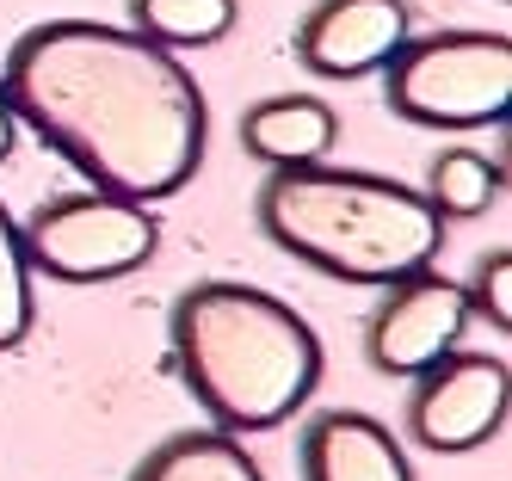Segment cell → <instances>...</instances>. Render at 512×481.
<instances>
[{
	"instance_id": "cell-8",
	"label": "cell",
	"mask_w": 512,
	"mask_h": 481,
	"mask_svg": "<svg viewBox=\"0 0 512 481\" xmlns=\"http://www.w3.org/2000/svg\"><path fill=\"white\" fill-rule=\"evenodd\" d=\"M408 37V0H315L297 25V56L321 81H358V74H377Z\"/></svg>"
},
{
	"instance_id": "cell-5",
	"label": "cell",
	"mask_w": 512,
	"mask_h": 481,
	"mask_svg": "<svg viewBox=\"0 0 512 481\" xmlns=\"http://www.w3.org/2000/svg\"><path fill=\"white\" fill-rule=\"evenodd\" d=\"M25 266L56 284H112L155 259L161 222L149 204H130L112 192H75L50 198L19 222Z\"/></svg>"
},
{
	"instance_id": "cell-6",
	"label": "cell",
	"mask_w": 512,
	"mask_h": 481,
	"mask_svg": "<svg viewBox=\"0 0 512 481\" xmlns=\"http://www.w3.org/2000/svg\"><path fill=\"white\" fill-rule=\"evenodd\" d=\"M506 407H512V377H506V358L488 352H445L438 364H426L414 377L408 395V438L426 444L432 457H457L488 444L506 426Z\"/></svg>"
},
{
	"instance_id": "cell-12",
	"label": "cell",
	"mask_w": 512,
	"mask_h": 481,
	"mask_svg": "<svg viewBox=\"0 0 512 481\" xmlns=\"http://www.w3.org/2000/svg\"><path fill=\"white\" fill-rule=\"evenodd\" d=\"M241 0H130V31H142L161 50H204L235 31Z\"/></svg>"
},
{
	"instance_id": "cell-13",
	"label": "cell",
	"mask_w": 512,
	"mask_h": 481,
	"mask_svg": "<svg viewBox=\"0 0 512 481\" xmlns=\"http://www.w3.org/2000/svg\"><path fill=\"white\" fill-rule=\"evenodd\" d=\"M500 192H506V167L488 161L482 148H445V155L426 167V204L445 222L482 216Z\"/></svg>"
},
{
	"instance_id": "cell-16",
	"label": "cell",
	"mask_w": 512,
	"mask_h": 481,
	"mask_svg": "<svg viewBox=\"0 0 512 481\" xmlns=\"http://www.w3.org/2000/svg\"><path fill=\"white\" fill-rule=\"evenodd\" d=\"M13 136H19V118H13V105H7V87H0V161L13 155Z\"/></svg>"
},
{
	"instance_id": "cell-14",
	"label": "cell",
	"mask_w": 512,
	"mask_h": 481,
	"mask_svg": "<svg viewBox=\"0 0 512 481\" xmlns=\"http://www.w3.org/2000/svg\"><path fill=\"white\" fill-rule=\"evenodd\" d=\"M31 321H38V303H31V266L19 247V222L13 210L0 204V352L25 346Z\"/></svg>"
},
{
	"instance_id": "cell-4",
	"label": "cell",
	"mask_w": 512,
	"mask_h": 481,
	"mask_svg": "<svg viewBox=\"0 0 512 481\" xmlns=\"http://www.w3.org/2000/svg\"><path fill=\"white\" fill-rule=\"evenodd\" d=\"M383 99L420 130H482L512 111V37L432 31L408 37L383 62Z\"/></svg>"
},
{
	"instance_id": "cell-3",
	"label": "cell",
	"mask_w": 512,
	"mask_h": 481,
	"mask_svg": "<svg viewBox=\"0 0 512 481\" xmlns=\"http://www.w3.org/2000/svg\"><path fill=\"white\" fill-rule=\"evenodd\" d=\"M253 222L272 247L340 284H389L401 272L432 266L445 247V216L426 192L358 167H272L253 198Z\"/></svg>"
},
{
	"instance_id": "cell-9",
	"label": "cell",
	"mask_w": 512,
	"mask_h": 481,
	"mask_svg": "<svg viewBox=\"0 0 512 481\" xmlns=\"http://www.w3.org/2000/svg\"><path fill=\"white\" fill-rule=\"evenodd\" d=\"M303 481H414V469L383 420L327 407L303 432Z\"/></svg>"
},
{
	"instance_id": "cell-10",
	"label": "cell",
	"mask_w": 512,
	"mask_h": 481,
	"mask_svg": "<svg viewBox=\"0 0 512 481\" xmlns=\"http://www.w3.org/2000/svg\"><path fill=\"white\" fill-rule=\"evenodd\" d=\"M340 142V111L309 93H278L241 111V148L266 167H315Z\"/></svg>"
},
{
	"instance_id": "cell-2",
	"label": "cell",
	"mask_w": 512,
	"mask_h": 481,
	"mask_svg": "<svg viewBox=\"0 0 512 481\" xmlns=\"http://www.w3.org/2000/svg\"><path fill=\"white\" fill-rule=\"evenodd\" d=\"M167 364L198 395L216 432L247 438L309 407L321 383V340L284 296L235 278H204L173 296Z\"/></svg>"
},
{
	"instance_id": "cell-7",
	"label": "cell",
	"mask_w": 512,
	"mask_h": 481,
	"mask_svg": "<svg viewBox=\"0 0 512 481\" xmlns=\"http://www.w3.org/2000/svg\"><path fill=\"white\" fill-rule=\"evenodd\" d=\"M463 327H469L463 284L420 266V272H401L383 284V303L364 321V358L383 377H420L426 364L457 352Z\"/></svg>"
},
{
	"instance_id": "cell-1",
	"label": "cell",
	"mask_w": 512,
	"mask_h": 481,
	"mask_svg": "<svg viewBox=\"0 0 512 481\" xmlns=\"http://www.w3.org/2000/svg\"><path fill=\"white\" fill-rule=\"evenodd\" d=\"M13 118L44 148L130 204L173 198L204 167V87L173 50L130 25L44 19L0 68Z\"/></svg>"
},
{
	"instance_id": "cell-15",
	"label": "cell",
	"mask_w": 512,
	"mask_h": 481,
	"mask_svg": "<svg viewBox=\"0 0 512 481\" xmlns=\"http://www.w3.org/2000/svg\"><path fill=\"white\" fill-rule=\"evenodd\" d=\"M469 315H482L494 333H512V253L506 247H488L482 259H475V278L463 290Z\"/></svg>"
},
{
	"instance_id": "cell-11",
	"label": "cell",
	"mask_w": 512,
	"mask_h": 481,
	"mask_svg": "<svg viewBox=\"0 0 512 481\" xmlns=\"http://www.w3.org/2000/svg\"><path fill=\"white\" fill-rule=\"evenodd\" d=\"M130 481H266L247 444L229 432H173L130 469Z\"/></svg>"
}]
</instances>
